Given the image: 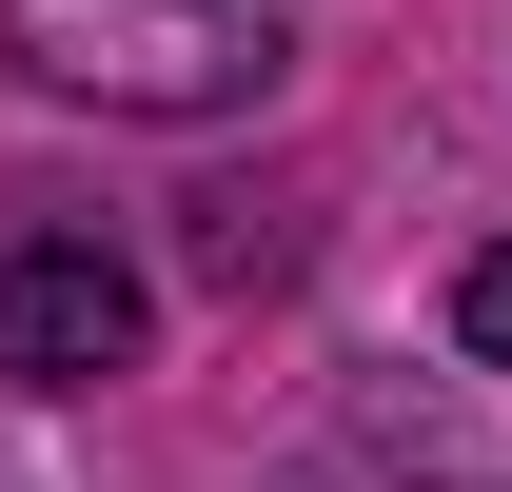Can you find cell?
Here are the masks:
<instances>
[{"instance_id": "cell-1", "label": "cell", "mask_w": 512, "mask_h": 492, "mask_svg": "<svg viewBox=\"0 0 512 492\" xmlns=\"http://www.w3.org/2000/svg\"><path fill=\"white\" fill-rule=\"evenodd\" d=\"M0 60L119 119H237L296 60V0H0Z\"/></svg>"}, {"instance_id": "cell-2", "label": "cell", "mask_w": 512, "mask_h": 492, "mask_svg": "<svg viewBox=\"0 0 512 492\" xmlns=\"http://www.w3.org/2000/svg\"><path fill=\"white\" fill-rule=\"evenodd\" d=\"M138 335H158V296H138L99 237H20V256H0V374H20V394L138 374Z\"/></svg>"}, {"instance_id": "cell-3", "label": "cell", "mask_w": 512, "mask_h": 492, "mask_svg": "<svg viewBox=\"0 0 512 492\" xmlns=\"http://www.w3.org/2000/svg\"><path fill=\"white\" fill-rule=\"evenodd\" d=\"M453 335H473V355H493V374H512V237H493V256H473V276H453Z\"/></svg>"}]
</instances>
